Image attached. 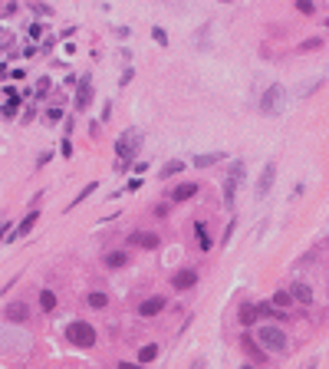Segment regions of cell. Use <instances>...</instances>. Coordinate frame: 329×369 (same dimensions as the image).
<instances>
[{"label":"cell","mask_w":329,"mask_h":369,"mask_svg":"<svg viewBox=\"0 0 329 369\" xmlns=\"http://www.w3.org/2000/svg\"><path fill=\"white\" fill-rule=\"evenodd\" d=\"M109 303V297L102 294V290H93V294H89V307H96V310H102Z\"/></svg>","instance_id":"obj_22"},{"label":"cell","mask_w":329,"mask_h":369,"mask_svg":"<svg viewBox=\"0 0 329 369\" xmlns=\"http://www.w3.org/2000/svg\"><path fill=\"white\" fill-rule=\"evenodd\" d=\"M40 310H46V313L56 310V294L53 290H43V294H40Z\"/></svg>","instance_id":"obj_18"},{"label":"cell","mask_w":329,"mask_h":369,"mask_svg":"<svg viewBox=\"0 0 329 369\" xmlns=\"http://www.w3.org/2000/svg\"><path fill=\"white\" fill-rule=\"evenodd\" d=\"M257 317H270V320H290L283 310H277L274 303H257Z\"/></svg>","instance_id":"obj_15"},{"label":"cell","mask_w":329,"mask_h":369,"mask_svg":"<svg viewBox=\"0 0 329 369\" xmlns=\"http://www.w3.org/2000/svg\"><path fill=\"white\" fill-rule=\"evenodd\" d=\"M237 320H241V326H254L257 323V307H254V303H241Z\"/></svg>","instance_id":"obj_14"},{"label":"cell","mask_w":329,"mask_h":369,"mask_svg":"<svg viewBox=\"0 0 329 369\" xmlns=\"http://www.w3.org/2000/svg\"><path fill=\"white\" fill-rule=\"evenodd\" d=\"M241 369H254V366H241Z\"/></svg>","instance_id":"obj_31"},{"label":"cell","mask_w":329,"mask_h":369,"mask_svg":"<svg viewBox=\"0 0 329 369\" xmlns=\"http://www.w3.org/2000/svg\"><path fill=\"white\" fill-rule=\"evenodd\" d=\"M274 178H277V165L267 162L263 172H260V182H257V198H267V191L274 188Z\"/></svg>","instance_id":"obj_7"},{"label":"cell","mask_w":329,"mask_h":369,"mask_svg":"<svg viewBox=\"0 0 329 369\" xmlns=\"http://www.w3.org/2000/svg\"><path fill=\"white\" fill-rule=\"evenodd\" d=\"M194 283H198V270H191V267H181V270L171 274V287L174 290H191Z\"/></svg>","instance_id":"obj_6"},{"label":"cell","mask_w":329,"mask_h":369,"mask_svg":"<svg viewBox=\"0 0 329 369\" xmlns=\"http://www.w3.org/2000/svg\"><path fill=\"white\" fill-rule=\"evenodd\" d=\"M221 158H224V152H218V155H214V152H211V155H198V158H194L191 165H198V168H207V165L221 162Z\"/></svg>","instance_id":"obj_19"},{"label":"cell","mask_w":329,"mask_h":369,"mask_svg":"<svg viewBox=\"0 0 329 369\" xmlns=\"http://www.w3.org/2000/svg\"><path fill=\"white\" fill-rule=\"evenodd\" d=\"M290 297L296 303H303V307H310V303H313V287L300 280V283H293V287H290Z\"/></svg>","instance_id":"obj_11"},{"label":"cell","mask_w":329,"mask_h":369,"mask_svg":"<svg viewBox=\"0 0 329 369\" xmlns=\"http://www.w3.org/2000/svg\"><path fill=\"white\" fill-rule=\"evenodd\" d=\"M96 188H99V185H96V182H93V185H86V191H79V194H76V198H73V205H69V208H76V205H79V201H86L89 194L96 191Z\"/></svg>","instance_id":"obj_26"},{"label":"cell","mask_w":329,"mask_h":369,"mask_svg":"<svg viewBox=\"0 0 329 369\" xmlns=\"http://www.w3.org/2000/svg\"><path fill=\"white\" fill-rule=\"evenodd\" d=\"M244 178V162H234L230 165V175L224 182V205H234V194H237V185Z\"/></svg>","instance_id":"obj_5"},{"label":"cell","mask_w":329,"mask_h":369,"mask_svg":"<svg viewBox=\"0 0 329 369\" xmlns=\"http://www.w3.org/2000/svg\"><path fill=\"white\" fill-rule=\"evenodd\" d=\"M33 224H37V211H30L23 221H20V228L13 231V238H23V234H30V231H33Z\"/></svg>","instance_id":"obj_17"},{"label":"cell","mask_w":329,"mask_h":369,"mask_svg":"<svg viewBox=\"0 0 329 369\" xmlns=\"http://www.w3.org/2000/svg\"><path fill=\"white\" fill-rule=\"evenodd\" d=\"M66 339L73 346H79V350H89V346H96V330L86 323V320H73V323L66 326Z\"/></svg>","instance_id":"obj_2"},{"label":"cell","mask_w":329,"mask_h":369,"mask_svg":"<svg viewBox=\"0 0 329 369\" xmlns=\"http://www.w3.org/2000/svg\"><path fill=\"white\" fill-rule=\"evenodd\" d=\"M158 241H162V238H158V234H152V231H135V234L129 238V244H132V247L152 250V247H158Z\"/></svg>","instance_id":"obj_9"},{"label":"cell","mask_w":329,"mask_h":369,"mask_svg":"<svg viewBox=\"0 0 329 369\" xmlns=\"http://www.w3.org/2000/svg\"><path fill=\"white\" fill-rule=\"evenodd\" d=\"M165 310V297H148V300H142L138 303V317H155V313H162Z\"/></svg>","instance_id":"obj_10"},{"label":"cell","mask_w":329,"mask_h":369,"mask_svg":"<svg viewBox=\"0 0 329 369\" xmlns=\"http://www.w3.org/2000/svg\"><path fill=\"white\" fill-rule=\"evenodd\" d=\"M118 369H138V363H118Z\"/></svg>","instance_id":"obj_30"},{"label":"cell","mask_w":329,"mask_h":369,"mask_svg":"<svg viewBox=\"0 0 329 369\" xmlns=\"http://www.w3.org/2000/svg\"><path fill=\"white\" fill-rule=\"evenodd\" d=\"M138 149H142V132L138 129H125L122 135H118V142H115V155L122 158L118 168H129V162L138 155Z\"/></svg>","instance_id":"obj_1"},{"label":"cell","mask_w":329,"mask_h":369,"mask_svg":"<svg viewBox=\"0 0 329 369\" xmlns=\"http://www.w3.org/2000/svg\"><path fill=\"white\" fill-rule=\"evenodd\" d=\"M181 168H185V162H168L165 168H162V178H171V175H178Z\"/></svg>","instance_id":"obj_24"},{"label":"cell","mask_w":329,"mask_h":369,"mask_svg":"<svg viewBox=\"0 0 329 369\" xmlns=\"http://www.w3.org/2000/svg\"><path fill=\"white\" fill-rule=\"evenodd\" d=\"M283 106H286L283 86H270L267 93H263V99H260V112L263 116H280V112H283Z\"/></svg>","instance_id":"obj_4"},{"label":"cell","mask_w":329,"mask_h":369,"mask_svg":"<svg viewBox=\"0 0 329 369\" xmlns=\"http://www.w3.org/2000/svg\"><path fill=\"white\" fill-rule=\"evenodd\" d=\"M152 359H158V346H155V343L145 346V350L138 353V363H152Z\"/></svg>","instance_id":"obj_23"},{"label":"cell","mask_w":329,"mask_h":369,"mask_svg":"<svg viewBox=\"0 0 329 369\" xmlns=\"http://www.w3.org/2000/svg\"><path fill=\"white\" fill-rule=\"evenodd\" d=\"M244 350H247L250 353V356H254V359H263V350H260V343H257V339H247V336H244Z\"/></svg>","instance_id":"obj_20"},{"label":"cell","mask_w":329,"mask_h":369,"mask_svg":"<svg viewBox=\"0 0 329 369\" xmlns=\"http://www.w3.org/2000/svg\"><path fill=\"white\" fill-rule=\"evenodd\" d=\"M125 264H129V254H125V250H112V254H106V267H125Z\"/></svg>","instance_id":"obj_16"},{"label":"cell","mask_w":329,"mask_h":369,"mask_svg":"<svg viewBox=\"0 0 329 369\" xmlns=\"http://www.w3.org/2000/svg\"><path fill=\"white\" fill-rule=\"evenodd\" d=\"M293 303V297H290V290H280V294H274V307L277 310H286Z\"/></svg>","instance_id":"obj_21"},{"label":"cell","mask_w":329,"mask_h":369,"mask_svg":"<svg viewBox=\"0 0 329 369\" xmlns=\"http://www.w3.org/2000/svg\"><path fill=\"white\" fill-rule=\"evenodd\" d=\"M198 244H201V250H211V244L214 241L207 238V231H204V224H198Z\"/></svg>","instance_id":"obj_25"},{"label":"cell","mask_w":329,"mask_h":369,"mask_svg":"<svg viewBox=\"0 0 329 369\" xmlns=\"http://www.w3.org/2000/svg\"><path fill=\"white\" fill-rule=\"evenodd\" d=\"M152 37H155L158 43H168V37H165V30H162V26H155V30H152Z\"/></svg>","instance_id":"obj_28"},{"label":"cell","mask_w":329,"mask_h":369,"mask_svg":"<svg viewBox=\"0 0 329 369\" xmlns=\"http://www.w3.org/2000/svg\"><path fill=\"white\" fill-rule=\"evenodd\" d=\"M296 10H300V13H313V0H300Z\"/></svg>","instance_id":"obj_27"},{"label":"cell","mask_w":329,"mask_h":369,"mask_svg":"<svg viewBox=\"0 0 329 369\" xmlns=\"http://www.w3.org/2000/svg\"><path fill=\"white\" fill-rule=\"evenodd\" d=\"M89 102H93V82L82 79V82H79V89H76V109H86Z\"/></svg>","instance_id":"obj_12"},{"label":"cell","mask_w":329,"mask_h":369,"mask_svg":"<svg viewBox=\"0 0 329 369\" xmlns=\"http://www.w3.org/2000/svg\"><path fill=\"white\" fill-rule=\"evenodd\" d=\"M257 343L274 350V353H283L290 339H286V333L280 330V326H260V330H257Z\"/></svg>","instance_id":"obj_3"},{"label":"cell","mask_w":329,"mask_h":369,"mask_svg":"<svg viewBox=\"0 0 329 369\" xmlns=\"http://www.w3.org/2000/svg\"><path fill=\"white\" fill-rule=\"evenodd\" d=\"M319 46V37H310V40H303V50H316Z\"/></svg>","instance_id":"obj_29"},{"label":"cell","mask_w":329,"mask_h":369,"mask_svg":"<svg viewBox=\"0 0 329 369\" xmlns=\"http://www.w3.org/2000/svg\"><path fill=\"white\" fill-rule=\"evenodd\" d=\"M4 320H10V323H26L30 320V307L26 303H7V310H4Z\"/></svg>","instance_id":"obj_8"},{"label":"cell","mask_w":329,"mask_h":369,"mask_svg":"<svg viewBox=\"0 0 329 369\" xmlns=\"http://www.w3.org/2000/svg\"><path fill=\"white\" fill-rule=\"evenodd\" d=\"M194 194H198V185H194V182H181L171 191V201H188V198H194Z\"/></svg>","instance_id":"obj_13"}]
</instances>
